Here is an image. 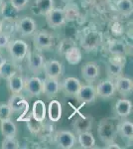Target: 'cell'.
<instances>
[{
    "mask_svg": "<svg viewBox=\"0 0 133 149\" xmlns=\"http://www.w3.org/2000/svg\"><path fill=\"white\" fill-rule=\"evenodd\" d=\"M54 7V0H36L33 6V12L37 15H46Z\"/></svg>",
    "mask_w": 133,
    "mask_h": 149,
    "instance_id": "obj_22",
    "label": "cell"
},
{
    "mask_svg": "<svg viewBox=\"0 0 133 149\" xmlns=\"http://www.w3.org/2000/svg\"><path fill=\"white\" fill-rule=\"evenodd\" d=\"M2 149H18L20 144L15 137H4L1 144Z\"/></svg>",
    "mask_w": 133,
    "mask_h": 149,
    "instance_id": "obj_35",
    "label": "cell"
},
{
    "mask_svg": "<svg viewBox=\"0 0 133 149\" xmlns=\"http://www.w3.org/2000/svg\"><path fill=\"white\" fill-rule=\"evenodd\" d=\"M33 41H34V46H35V48L40 50V51L49 50L53 46V43H54L53 36L45 30H41L34 33Z\"/></svg>",
    "mask_w": 133,
    "mask_h": 149,
    "instance_id": "obj_6",
    "label": "cell"
},
{
    "mask_svg": "<svg viewBox=\"0 0 133 149\" xmlns=\"http://www.w3.org/2000/svg\"><path fill=\"white\" fill-rule=\"evenodd\" d=\"M96 91H95V86H93L91 84L89 85H81V88H79L78 95H76L77 100H79L81 103H91L95 100L96 98Z\"/></svg>",
    "mask_w": 133,
    "mask_h": 149,
    "instance_id": "obj_12",
    "label": "cell"
},
{
    "mask_svg": "<svg viewBox=\"0 0 133 149\" xmlns=\"http://www.w3.org/2000/svg\"><path fill=\"white\" fill-rule=\"evenodd\" d=\"M63 2H65V3H69V2H72V0H62Z\"/></svg>",
    "mask_w": 133,
    "mask_h": 149,
    "instance_id": "obj_43",
    "label": "cell"
},
{
    "mask_svg": "<svg viewBox=\"0 0 133 149\" xmlns=\"http://www.w3.org/2000/svg\"><path fill=\"white\" fill-rule=\"evenodd\" d=\"M17 32L22 37H31L37 30V23L33 18L24 16L15 23Z\"/></svg>",
    "mask_w": 133,
    "mask_h": 149,
    "instance_id": "obj_4",
    "label": "cell"
},
{
    "mask_svg": "<svg viewBox=\"0 0 133 149\" xmlns=\"http://www.w3.org/2000/svg\"><path fill=\"white\" fill-rule=\"evenodd\" d=\"M84 2H86V3H91V2H93L94 0H84Z\"/></svg>",
    "mask_w": 133,
    "mask_h": 149,
    "instance_id": "obj_42",
    "label": "cell"
},
{
    "mask_svg": "<svg viewBox=\"0 0 133 149\" xmlns=\"http://www.w3.org/2000/svg\"><path fill=\"white\" fill-rule=\"evenodd\" d=\"M103 42V35L100 31L88 29L84 31L81 39V47L84 51H95Z\"/></svg>",
    "mask_w": 133,
    "mask_h": 149,
    "instance_id": "obj_1",
    "label": "cell"
},
{
    "mask_svg": "<svg viewBox=\"0 0 133 149\" xmlns=\"http://www.w3.org/2000/svg\"><path fill=\"white\" fill-rule=\"evenodd\" d=\"M4 8H5V3H4V0H0V15L4 13Z\"/></svg>",
    "mask_w": 133,
    "mask_h": 149,
    "instance_id": "obj_40",
    "label": "cell"
},
{
    "mask_svg": "<svg viewBox=\"0 0 133 149\" xmlns=\"http://www.w3.org/2000/svg\"><path fill=\"white\" fill-rule=\"evenodd\" d=\"M81 86V81L77 78H74V77L66 78L62 81L61 85H60V88L64 92L65 95H69V97H75L78 95Z\"/></svg>",
    "mask_w": 133,
    "mask_h": 149,
    "instance_id": "obj_10",
    "label": "cell"
},
{
    "mask_svg": "<svg viewBox=\"0 0 133 149\" xmlns=\"http://www.w3.org/2000/svg\"><path fill=\"white\" fill-rule=\"evenodd\" d=\"M116 9L121 15L128 17L133 12V3L132 0H117Z\"/></svg>",
    "mask_w": 133,
    "mask_h": 149,
    "instance_id": "obj_31",
    "label": "cell"
},
{
    "mask_svg": "<svg viewBox=\"0 0 133 149\" xmlns=\"http://www.w3.org/2000/svg\"><path fill=\"white\" fill-rule=\"evenodd\" d=\"M9 107H11L13 112H19L22 111L28 104V102L25 100L23 95H21V93H12L10 98H9L8 102Z\"/></svg>",
    "mask_w": 133,
    "mask_h": 149,
    "instance_id": "obj_19",
    "label": "cell"
},
{
    "mask_svg": "<svg viewBox=\"0 0 133 149\" xmlns=\"http://www.w3.org/2000/svg\"><path fill=\"white\" fill-rule=\"evenodd\" d=\"M10 42V37L8 34L0 31V49H5Z\"/></svg>",
    "mask_w": 133,
    "mask_h": 149,
    "instance_id": "obj_38",
    "label": "cell"
},
{
    "mask_svg": "<svg viewBox=\"0 0 133 149\" xmlns=\"http://www.w3.org/2000/svg\"><path fill=\"white\" fill-rule=\"evenodd\" d=\"M117 135H119L125 142L132 143L133 138V123L129 120H122L116 125Z\"/></svg>",
    "mask_w": 133,
    "mask_h": 149,
    "instance_id": "obj_15",
    "label": "cell"
},
{
    "mask_svg": "<svg viewBox=\"0 0 133 149\" xmlns=\"http://www.w3.org/2000/svg\"><path fill=\"white\" fill-rule=\"evenodd\" d=\"M96 95L103 100L111 98L116 93L115 90V84L111 79H106V80L101 81L97 86H95Z\"/></svg>",
    "mask_w": 133,
    "mask_h": 149,
    "instance_id": "obj_7",
    "label": "cell"
},
{
    "mask_svg": "<svg viewBox=\"0 0 133 149\" xmlns=\"http://www.w3.org/2000/svg\"><path fill=\"white\" fill-rule=\"evenodd\" d=\"M78 141L84 149H91L95 146V138L89 130L78 133Z\"/></svg>",
    "mask_w": 133,
    "mask_h": 149,
    "instance_id": "obj_25",
    "label": "cell"
},
{
    "mask_svg": "<svg viewBox=\"0 0 133 149\" xmlns=\"http://www.w3.org/2000/svg\"><path fill=\"white\" fill-rule=\"evenodd\" d=\"M28 68L33 74H39L43 71L45 57L39 52L28 53Z\"/></svg>",
    "mask_w": 133,
    "mask_h": 149,
    "instance_id": "obj_13",
    "label": "cell"
},
{
    "mask_svg": "<svg viewBox=\"0 0 133 149\" xmlns=\"http://www.w3.org/2000/svg\"><path fill=\"white\" fill-rule=\"evenodd\" d=\"M104 148L105 149H120L121 147H120L117 143H115V141H112V142H110V143L105 144Z\"/></svg>",
    "mask_w": 133,
    "mask_h": 149,
    "instance_id": "obj_39",
    "label": "cell"
},
{
    "mask_svg": "<svg viewBox=\"0 0 133 149\" xmlns=\"http://www.w3.org/2000/svg\"><path fill=\"white\" fill-rule=\"evenodd\" d=\"M62 103L57 100H51L47 110V113L50 120L52 122L60 121V119L62 117Z\"/></svg>",
    "mask_w": 133,
    "mask_h": 149,
    "instance_id": "obj_20",
    "label": "cell"
},
{
    "mask_svg": "<svg viewBox=\"0 0 133 149\" xmlns=\"http://www.w3.org/2000/svg\"><path fill=\"white\" fill-rule=\"evenodd\" d=\"M29 0H10V5L15 11H21L28 5Z\"/></svg>",
    "mask_w": 133,
    "mask_h": 149,
    "instance_id": "obj_36",
    "label": "cell"
},
{
    "mask_svg": "<svg viewBox=\"0 0 133 149\" xmlns=\"http://www.w3.org/2000/svg\"><path fill=\"white\" fill-rule=\"evenodd\" d=\"M60 90V83L58 79H52V78H46L43 80V93L47 97L52 98L56 97L59 93Z\"/></svg>",
    "mask_w": 133,
    "mask_h": 149,
    "instance_id": "obj_16",
    "label": "cell"
},
{
    "mask_svg": "<svg viewBox=\"0 0 133 149\" xmlns=\"http://www.w3.org/2000/svg\"><path fill=\"white\" fill-rule=\"evenodd\" d=\"M74 129L77 133H81L84 131H88L93 127V118L89 116H81L77 118L72 124Z\"/></svg>",
    "mask_w": 133,
    "mask_h": 149,
    "instance_id": "obj_28",
    "label": "cell"
},
{
    "mask_svg": "<svg viewBox=\"0 0 133 149\" xmlns=\"http://www.w3.org/2000/svg\"><path fill=\"white\" fill-rule=\"evenodd\" d=\"M18 73V68H17L15 62L13 61H6L0 66V78L4 80H8L13 74Z\"/></svg>",
    "mask_w": 133,
    "mask_h": 149,
    "instance_id": "obj_26",
    "label": "cell"
},
{
    "mask_svg": "<svg viewBox=\"0 0 133 149\" xmlns=\"http://www.w3.org/2000/svg\"><path fill=\"white\" fill-rule=\"evenodd\" d=\"M132 111V102L127 98H120L118 100L114 107V112L118 117L125 118L129 116Z\"/></svg>",
    "mask_w": 133,
    "mask_h": 149,
    "instance_id": "obj_18",
    "label": "cell"
},
{
    "mask_svg": "<svg viewBox=\"0 0 133 149\" xmlns=\"http://www.w3.org/2000/svg\"><path fill=\"white\" fill-rule=\"evenodd\" d=\"M81 76L88 84H93L100 77V67L95 62H86L81 67Z\"/></svg>",
    "mask_w": 133,
    "mask_h": 149,
    "instance_id": "obj_11",
    "label": "cell"
},
{
    "mask_svg": "<svg viewBox=\"0 0 133 149\" xmlns=\"http://www.w3.org/2000/svg\"><path fill=\"white\" fill-rule=\"evenodd\" d=\"M0 31H1V22H0Z\"/></svg>",
    "mask_w": 133,
    "mask_h": 149,
    "instance_id": "obj_44",
    "label": "cell"
},
{
    "mask_svg": "<svg viewBox=\"0 0 133 149\" xmlns=\"http://www.w3.org/2000/svg\"><path fill=\"white\" fill-rule=\"evenodd\" d=\"M65 16H66V20L72 21L76 20L79 15V9L76 4H72L71 2L67 3V6L64 8Z\"/></svg>",
    "mask_w": 133,
    "mask_h": 149,
    "instance_id": "obj_32",
    "label": "cell"
},
{
    "mask_svg": "<svg viewBox=\"0 0 133 149\" xmlns=\"http://www.w3.org/2000/svg\"><path fill=\"white\" fill-rule=\"evenodd\" d=\"M123 69H124V66L108 60L107 66H106V73L111 80H115V79L119 78L120 76H122Z\"/></svg>",
    "mask_w": 133,
    "mask_h": 149,
    "instance_id": "obj_30",
    "label": "cell"
},
{
    "mask_svg": "<svg viewBox=\"0 0 133 149\" xmlns=\"http://www.w3.org/2000/svg\"><path fill=\"white\" fill-rule=\"evenodd\" d=\"M11 59L15 63H21L27 58L29 53V45L22 39H15L10 41L6 48Z\"/></svg>",
    "mask_w": 133,
    "mask_h": 149,
    "instance_id": "obj_2",
    "label": "cell"
},
{
    "mask_svg": "<svg viewBox=\"0 0 133 149\" xmlns=\"http://www.w3.org/2000/svg\"><path fill=\"white\" fill-rule=\"evenodd\" d=\"M97 135L100 141L104 144L115 141L117 136L116 125L109 118H103L97 127Z\"/></svg>",
    "mask_w": 133,
    "mask_h": 149,
    "instance_id": "obj_3",
    "label": "cell"
},
{
    "mask_svg": "<svg viewBox=\"0 0 133 149\" xmlns=\"http://www.w3.org/2000/svg\"><path fill=\"white\" fill-rule=\"evenodd\" d=\"M24 79L18 73L13 74L11 78L7 80V86L11 93H18L24 90Z\"/></svg>",
    "mask_w": 133,
    "mask_h": 149,
    "instance_id": "obj_23",
    "label": "cell"
},
{
    "mask_svg": "<svg viewBox=\"0 0 133 149\" xmlns=\"http://www.w3.org/2000/svg\"><path fill=\"white\" fill-rule=\"evenodd\" d=\"M5 61H6L5 57H4V56H3V54H2V53L0 52V66H1V65L3 64Z\"/></svg>",
    "mask_w": 133,
    "mask_h": 149,
    "instance_id": "obj_41",
    "label": "cell"
},
{
    "mask_svg": "<svg viewBox=\"0 0 133 149\" xmlns=\"http://www.w3.org/2000/svg\"><path fill=\"white\" fill-rule=\"evenodd\" d=\"M43 71L48 78L59 80V78L63 74V65L58 60H48L45 61Z\"/></svg>",
    "mask_w": 133,
    "mask_h": 149,
    "instance_id": "obj_14",
    "label": "cell"
},
{
    "mask_svg": "<svg viewBox=\"0 0 133 149\" xmlns=\"http://www.w3.org/2000/svg\"><path fill=\"white\" fill-rule=\"evenodd\" d=\"M108 51L111 55H122L126 56L127 48L121 40H111L108 44Z\"/></svg>",
    "mask_w": 133,
    "mask_h": 149,
    "instance_id": "obj_29",
    "label": "cell"
},
{
    "mask_svg": "<svg viewBox=\"0 0 133 149\" xmlns=\"http://www.w3.org/2000/svg\"><path fill=\"white\" fill-rule=\"evenodd\" d=\"M64 55L68 64L72 65V66H76V65L79 64L81 59H83V53H81V48L78 47L77 45L70 48Z\"/></svg>",
    "mask_w": 133,
    "mask_h": 149,
    "instance_id": "obj_21",
    "label": "cell"
},
{
    "mask_svg": "<svg viewBox=\"0 0 133 149\" xmlns=\"http://www.w3.org/2000/svg\"><path fill=\"white\" fill-rule=\"evenodd\" d=\"M24 88L30 97H39L43 93V80L38 77H31L24 81Z\"/></svg>",
    "mask_w": 133,
    "mask_h": 149,
    "instance_id": "obj_9",
    "label": "cell"
},
{
    "mask_svg": "<svg viewBox=\"0 0 133 149\" xmlns=\"http://www.w3.org/2000/svg\"><path fill=\"white\" fill-rule=\"evenodd\" d=\"M46 21L50 28L57 29L60 28L66 23V16L63 8H53L52 10L46 14Z\"/></svg>",
    "mask_w": 133,
    "mask_h": 149,
    "instance_id": "obj_5",
    "label": "cell"
},
{
    "mask_svg": "<svg viewBox=\"0 0 133 149\" xmlns=\"http://www.w3.org/2000/svg\"><path fill=\"white\" fill-rule=\"evenodd\" d=\"M32 117L35 120L43 122L45 121L46 114H47V109H46V104L43 100H38L33 103L32 107Z\"/></svg>",
    "mask_w": 133,
    "mask_h": 149,
    "instance_id": "obj_24",
    "label": "cell"
},
{
    "mask_svg": "<svg viewBox=\"0 0 133 149\" xmlns=\"http://www.w3.org/2000/svg\"><path fill=\"white\" fill-rule=\"evenodd\" d=\"M115 90L122 97H128L132 93L133 81L129 78L120 76L119 78L115 79Z\"/></svg>",
    "mask_w": 133,
    "mask_h": 149,
    "instance_id": "obj_17",
    "label": "cell"
},
{
    "mask_svg": "<svg viewBox=\"0 0 133 149\" xmlns=\"http://www.w3.org/2000/svg\"><path fill=\"white\" fill-rule=\"evenodd\" d=\"M0 129L4 137H16L17 126L12 119H5L0 122Z\"/></svg>",
    "mask_w": 133,
    "mask_h": 149,
    "instance_id": "obj_27",
    "label": "cell"
},
{
    "mask_svg": "<svg viewBox=\"0 0 133 149\" xmlns=\"http://www.w3.org/2000/svg\"><path fill=\"white\" fill-rule=\"evenodd\" d=\"M12 114H13V111H12L8 103H0V121L5 120V119H10L12 117Z\"/></svg>",
    "mask_w": 133,
    "mask_h": 149,
    "instance_id": "obj_34",
    "label": "cell"
},
{
    "mask_svg": "<svg viewBox=\"0 0 133 149\" xmlns=\"http://www.w3.org/2000/svg\"><path fill=\"white\" fill-rule=\"evenodd\" d=\"M75 45L76 44H75L74 41H72V39H68V38H66V39H64L61 42V44H60V46H59V50L62 54H65V53H66L70 48L75 46Z\"/></svg>",
    "mask_w": 133,
    "mask_h": 149,
    "instance_id": "obj_37",
    "label": "cell"
},
{
    "mask_svg": "<svg viewBox=\"0 0 133 149\" xmlns=\"http://www.w3.org/2000/svg\"><path fill=\"white\" fill-rule=\"evenodd\" d=\"M56 143L58 147L62 149H71L76 144V136L72 132L69 130L58 131L55 136Z\"/></svg>",
    "mask_w": 133,
    "mask_h": 149,
    "instance_id": "obj_8",
    "label": "cell"
},
{
    "mask_svg": "<svg viewBox=\"0 0 133 149\" xmlns=\"http://www.w3.org/2000/svg\"><path fill=\"white\" fill-rule=\"evenodd\" d=\"M27 126H28V129L30 130V132H32L34 134H38L39 132L42 130V123L43 122H39L32 117V114L30 115V117L27 119Z\"/></svg>",
    "mask_w": 133,
    "mask_h": 149,
    "instance_id": "obj_33",
    "label": "cell"
}]
</instances>
